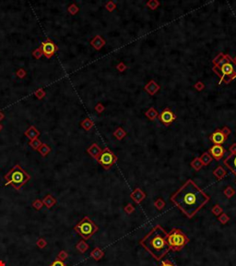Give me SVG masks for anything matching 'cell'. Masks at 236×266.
Masks as SVG:
<instances>
[{
  "label": "cell",
  "instance_id": "cell-49",
  "mask_svg": "<svg viewBox=\"0 0 236 266\" xmlns=\"http://www.w3.org/2000/svg\"><path fill=\"white\" fill-rule=\"evenodd\" d=\"M4 118H5V115L2 111H0V121H2Z\"/></svg>",
  "mask_w": 236,
  "mask_h": 266
},
{
  "label": "cell",
  "instance_id": "cell-52",
  "mask_svg": "<svg viewBox=\"0 0 236 266\" xmlns=\"http://www.w3.org/2000/svg\"><path fill=\"white\" fill-rule=\"evenodd\" d=\"M233 60H234V61H235V62H236V56H235V57H234V58H233Z\"/></svg>",
  "mask_w": 236,
  "mask_h": 266
},
{
  "label": "cell",
  "instance_id": "cell-9",
  "mask_svg": "<svg viewBox=\"0 0 236 266\" xmlns=\"http://www.w3.org/2000/svg\"><path fill=\"white\" fill-rule=\"evenodd\" d=\"M175 118H176V116L170 108H165L160 114V120L166 126H169L171 123H173Z\"/></svg>",
  "mask_w": 236,
  "mask_h": 266
},
{
  "label": "cell",
  "instance_id": "cell-1",
  "mask_svg": "<svg viewBox=\"0 0 236 266\" xmlns=\"http://www.w3.org/2000/svg\"><path fill=\"white\" fill-rule=\"evenodd\" d=\"M209 201V197L191 179L171 197L172 203L188 218L194 217Z\"/></svg>",
  "mask_w": 236,
  "mask_h": 266
},
{
  "label": "cell",
  "instance_id": "cell-22",
  "mask_svg": "<svg viewBox=\"0 0 236 266\" xmlns=\"http://www.w3.org/2000/svg\"><path fill=\"white\" fill-rule=\"evenodd\" d=\"M199 159L202 162L203 166H209V164L212 162V156L209 154V152H204V154L199 157Z\"/></svg>",
  "mask_w": 236,
  "mask_h": 266
},
{
  "label": "cell",
  "instance_id": "cell-10",
  "mask_svg": "<svg viewBox=\"0 0 236 266\" xmlns=\"http://www.w3.org/2000/svg\"><path fill=\"white\" fill-rule=\"evenodd\" d=\"M209 154L212 156L214 159L221 160L222 157L224 156L225 150H224V148L221 146V145L215 144V145H213V146L209 149Z\"/></svg>",
  "mask_w": 236,
  "mask_h": 266
},
{
  "label": "cell",
  "instance_id": "cell-41",
  "mask_svg": "<svg viewBox=\"0 0 236 266\" xmlns=\"http://www.w3.org/2000/svg\"><path fill=\"white\" fill-rule=\"evenodd\" d=\"M67 257H68V254H67V252L65 251H61L59 252V254L57 255V259L60 260V261H64L65 260L67 259Z\"/></svg>",
  "mask_w": 236,
  "mask_h": 266
},
{
  "label": "cell",
  "instance_id": "cell-3",
  "mask_svg": "<svg viewBox=\"0 0 236 266\" xmlns=\"http://www.w3.org/2000/svg\"><path fill=\"white\" fill-rule=\"evenodd\" d=\"M213 71L219 77V82L230 83L236 78V62L229 55L219 54L213 59Z\"/></svg>",
  "mask_w": 236,
  "mask_h": 266
},
{
  "label": "cell",
  "instance_id": "cell-11",
  "mask_svg": "<svg viewBox=\"0 0 236 266\" xmlns=\"http://www.w3.org/2000/svg\"><path fill=\"white\" fill-rule=\"evenodd\" d=\"M209 139H210L211 142H214L215 144L221 145L222 143L225 142V140H227V137L223 134V132L221 130H218L214 131L212 134L210 135Z\"/></svg>",
  "mask_w": 236,
  "mask_h": 266
},
{
  "label": "cell",
  "instance_id": "cell-42",
  "mask_svg": "<svg viewBox=\"0 0 236 266\" xmlns=\"http://www.w3.org/2000/svg\"><path fill=\"white\" fill-rule=\"evenodd\" d=\"M124 210H125V212L127 215H131V213H133L135 212V207L131 203H128V204H126V206L125 207Z\"/></svg>",
  "mask_w": 236,
  "mask_h": 266
},
{
  "label": "cell",
  "instance_id": "cell-30",
  "mask_svg": "<svg viewBox=\"0 0 236 266\" xmlns=\"http://www.w3.org/2000/svg\"><path fill=\"white\" fill-rule=\"evenodd\" d=\"M218 220H219V222H221V224L225 225V224H227L228 222L230 221V217H229V215H227V213H222L221 215H219L218 216Z\"/></svg>",
  "mask_w": 236,
  "mask_h": 266
},
{
  "label": "cell",
  "instance_id": "cell-28",
  "mask_svg": "<svg viewBox=\"0 0 236 266\" xmlns=\"http://www.w3.org/2000/svg\"><path fill=\"white\" fill-rule=\"evenodd\" d=\"M154 207H156V209L159 211H162L163 208L165 207V201H163L162 198H159L155 201L154 203Z\"/></svg>",
  "mask_w": 236,
  "mask_h": 266
},
{
  "label": "cell",
  "instance_id": "cell-12",
  "mask_svg": "<svg viewBox=\"0 0 236 266\" xmlns=\"http://www.w3.org/2000/svg\"><path fill=\"white\" fill-rule=\"evenodd\" d=\"M223 164L236 176V152L228 155L227 158L223 161Z\"/></svg>",
  "mask_w": 236,
  "mask_h": 266
},
{
  "label": "cell",
  "instance_id": "cell-14",
  "mask_svg": "<svg viewBox=\"0 0 236 266\" xmlns=\"http://www.w3.org/2000/svg\"><path fill=\"white\" fill-rule=\"evenodd\" d=\"M102 150L101 148H100V146L97 144V143H93V144H91L90 146L88 148V150H87V152L89 154L92 158H94L95 160H98V158L100 157V155H101V154H102Z\"/></svg>",
  "mask_w": 236,
  "mask_h": 266
},
{
  "label": "cell",
  "instance_id": "cell-37",
  "mask_svg": "<svg viewBox=\"0 0 236 266\" xmlns=\"http://www.w3.org/2000/svg\"><path fill=\"white\" fill-rule=\"evenodd\" d=\"M31 205H33V207L35 209V210L39 211V210H41V209L43 208V201H41V200H35Z\"/></svg>",
  "mask_w": 236,
  "mask_h": 266
},
{
  "label": "cell",
  "instance_id": "cell-50",
  "mask_svg": "<svg viewBox=\"0 0 236 266\" xmlns=\"http://www.w3.org/2000/svg\"><path fill=\"white\" fill-rule=\"evenodd\" d=\"M0 266H6L5 263H4L3 261H0Z\"/></svg>",
  "mask_w": 236,
  "mask_h": 266
},
{
  "label": "cell",
  "instance_id": "cell-31",
  "mask_svg": "<svg viewBox=\"0 0 236 266\" xmlns=\"http://www.w3.org/2000/svg\"><path fill=\"white\" fill-rule=\"evenodd\" d=\"M223 193H224V195L227 197V198H231L234 194H235V190H234V188H233L231 186H228L225 189H224V191H223Z\"/></svg>",
  "mask_w": 236,
  "mask_h": 266
},
{
  "label": "cell",
  "instance_id": "cell-13",
  "mask_svg": "<svg viewBox=\"0 0 236 266\" xmlns=\"http://www.w3.org/2000/svg\"><path fill=\"white\" fill-rule=\"evenodd\" d=\"M130 198L134 201V203H136L137 204H139L140 203H142V201H143L144 200H145V198H146V193L144 192L141 188H136L135 190L130 194Z\"/></svg>",
  "mask_w": 236,
  "mask_h": 266
},
{
  "label": "cell",
  "instance_id": "cell-8",
  "mask_svg": "<svg viewBox=\"0 0 236 266\" xmlns=\"http://www.w3.org/2000/svg\"><path fill=\"white\" fill-rule=\"evenodd\" d=\"M41 48H42V50H43V55H45V57L48 58V59L51 58L52 56H53L55 53H57V51L58 50V46L49 38H47L46 41L42 43Z\"/></svg>",
  "mask_w": 236,
  "mask_h": 266
},
{
  "label": "cell",
  "instance_id": "cell-51",
  "mask_svg": "<svg viewBox=\"0 0 236 266\" xmlns=\"http://www.w3.org/2000/svg\"><path fill=\"white\" fill-rule=\"evenodd\" d=\"M2 130H3V125L0 123V131H1Z\"/></svg>",
  "mask_w": 236,
  "mask_h": 266
},
{
  "label": "cell",
  "instance_id": "cell-40",
  "mask_svg": "<svg viewBox=\"0 0 236 266\" xmlns=\"http://www.w3.org/2000/svg\"><path fill=\"white\" fill-rule=\"evenodd\" d=\"M105 7H106V9H107L108 11L112 12L113 10H114V9H115V7H116V5H115V4H114V2H113V1H109V2H107V3L105 4Z\"/></svg>",
  "mask_w": 236,
  "mask_h": 266
},
{
  "label": "cell",
  "instance_id": "cell-53",
  "mask_svg": "<svg viewBox=\"0 0 236 266\" xmlns=\"http://www.w3.org/2000/svg\"><path fill=\"white\" fill-rule=\"evenodd\" d=\"M235 182H236V181H235Z\"/></svg>",
  "mask_w": 236,
  "mask_h": 266
},
{
  "label": "cell",
  "instance_id": "cell-27",
  "mask_svg": "<svg viewBox=\"0 0 236 266\" xmlns=\"http://www.w3.org/2000/svg\"><path fill=\"white\" fill-rule=\"evenodd\" d=\"M191 166L193 167L195 171H199L204 166H203L202 162L200 161V159H199V158H195V159L191 162Z\"/></svg>",
  "mask_w": 236,
  "mask_h": 266
},
{
  "label": "cell",
  "instance_id": "cell-16",
  "mask_svg": "<svg viewBox=\"0 0 236 266\" xmlns=\"http://www.w3.org/2000/svg\"><path fill=\"white\" fill-rule=\"evenodd\" d=\"M144 89H145V91L147 92H149L150 95H154L156 94V92L160 90V85H158V84L156 83L154 80H151L146 84Z\"/></svg>",
  "mask_w": 236,
  "mask_h": 266
},
{
  "label": "cell",
  "instance_id": "cell-48",
  "mask_svg": "<svg viewBox=\"0 0 236 266\" xmlns=\"http://www.w3.org/2000/svg\"><path fill=\"white\" fill-rule=\"evenodd\" d=\"M222 132H223V134H224L226 137H228L230 134H231V130H230V128H227V127H224L222 128V130H221Z\"/></svg>",
  "mask_w": 236,
  "mask_h": 266
},
{
  "label": "cell",
  "instance_id": "cell-25",
  "mask_svg": "<svg viewBox=\"0 0 236 266\" xmlns=\"http://www.w3.org/2000/svg\"><path fill=\"white\" fill-rule=\"evenodd\" d=\"M37 151L40 152V154H41L42 156L45 157L51 152V147L49 146V145H47L46 143H43Z\"/></svg>",
  "mask_w": 236,
  "mask_h": 266
},
{
  "label": "cell",
  "instance_id": "cell-24",
  "mask_svg": "<svg viewBox=\"0 0 236 266\" xmlns=\"http://www.w3.org/2000/svg\"><path fill=\"white\" fill-rule=\"evenodd\" d=\"M80 126L85 130L86 131H89V130H90L91 128H92V127L94 126V123L91 121V120L90 119V118H85V119H83L82 121L80 122Z\"/></svg>",
  "mask_w": 236,
  "mask_h": 266
},
{
  "label": "cell",
  "instance_id": "cell-32",
  "mask_svg": "<svg viewBox=\"0 0 236 266\" xmlns=\"http://www.w3.org/2000/svg\"><path fill=\"white\" fill-rule=\"evenodd\" d=\"M45 94H46V92H45V91L43 90V88H40V89H38V90H37V91H35V92H34L35 97L37 98V99H39V100H41V99H43V98H45Z\"/></svg>",
  "mask_w": 236,
  "mask_h": 266
},
{
  "label": "cell",
  "instance_id": "cell-39",
  "mask_svg": "<svg viewBox=\"0 0 236 266\" xmlns=\"http://www.w3.org/2000/svg\"><path fill=\"white\" fill-rule=\"evenodd\" d=\"M36 245H37V247H39L40 249H43V248L46 247L47 242H46V240H45V239H43V237H41V239H39L37 240V242H36Z\"/></svg>",
  "mask_w": 236,
  "mask_h": 266
},
{
  "label": "cell",
  "instance_id": "cell-23",
  "mask_svg": "<svg viewBox=\"0 0 236 266\" xmlns=\"http://www.w3.org/2000/svg\"><path fill=\"white\" fill-rule=\"evenodd\" d=\"M145 115H146V116L148 118H149L150 120H155L156 118H158V116H159V113H158V111L155 109V108H153V107H150V108H149L148 109V111L145 113Z\"/></svg>",
  "mask_w": 236,
  "mask_h": 266
},
{
  "label": "cell",
  "instance_id": "cell-36",
  "mask_svg": "<svg viewBox=\"0 0 236 266\" xmlns=\"http://www.w3.org/2000/svg\"><path fill=\"white\" fill-rule=\"evenodd\" d=\"M33 55L34 56L36 59H40V58L42 57V56L43 55V50H42L41 46L38 47V48H36V49L33 52Z\"/></svg>",
  "mask_w": 236,
  "mask_h": 266
},
{
  "label": "cell",
  "instance_id": "cell-19",
  "mask_svg": "<svg viewBox=\"0 0 236 266\" xmlns=\"http://www.w3.org/2000/svg\"><path fill=\"white\" fill-rule=\"evenodd\" d=\"M43 205H45V206L47 209H51L55 203H57V200H55V197H53L50 194H48V195H46L45 197V198H43Z\"/></svg>",
  "mask_w": 236,
  "mask_h": 266
},
{
  "label": "cell",
  "instance_id": "cell-2",
  "mask_svg": "<svg viewBox=\"0 0 236 266\" xmlns=\"http://www.w3.org/2000/svg\"><path fill=\"white\" fill-rule=\"evenodd\" d=\"M167 239L168 233L162 225H157L140 239L139 244L156 261H161L171 251Z\"/></svg>",
  "mask_w": 236,
  "mask_h": 266
},
{
  "label": "cell",
  "instance_id": "cell-15",
  "mask_svg": "<svg viewBox=\"0 0 236 266\" xmlns=\"http://www.w3.org/2000/svg\"><path fill=\"white\" fill-rule=\"evenodd\" d=\"M104 44H105V40L103 39L101 35H96L93 37V39L90 40V45L96 50H101L102 48L104 46Z\"/></svg>",
  "mask_w": 236,
  "mask_h": 266
},
{
  "label": "cell",
  "instance_id": "cell-26",
  "mask_svg": "<svg viewBox=\"0 0 236 266\" xmlns=\"http://www.w3.org/2000/svg\"><path fill=\"white\" fill-rule=\"evenodd\" d=\"M114 136L118 140H121L122 139H124L125 137L126 136V132L123 130L122 128H116V130H115L114 132Z\"/></svg>",
  "mask_w": 236,
  "mask_h": 266
},
{
  "label": "cell",
  "instance_id": "cell-7",
  "mask_svg": "<svg viewBox=\"0 0 236 266\" xmlns=\"http://www.w3.org/2000/svg\"><path fill=\"white\" fill-rule=\"evenodd\" d=\"M97 161L103 168L108 170V169H110L115 163H116L117 156L115 155L109 148H104Z\"/></svg>",
  "mask_w": 236,
  "mask_h": 266
},
{
  "label": "cell",
  "instance_id": "cell-44",
  "mask_svg": "<svg viewBox=\"0 0 236 266\" xmlns=\"http://www.w3.org/2000/svg\"><path fill=\"white\" fill-rule=\"evenodd\" d=\"M194 87H195V90H197L198 92H200V91H202V90L205 89V84H204L202 82H197L194 85Z\"/></svg>",
  "mask_w": 236,
  "mask_h": 266
},
{
  "label": "cell",
  "instance_id": "cell-29",
  "mask_svg": "<svg viewBox=\"0 0 236 266\" xmlns=\"http://www.w3.org/2000/svg\"><path fill=\"white\" fill-rule=\"evenodd\" d=\"M43 144V142L40 140L39 139H34V140H31V142H29V145L33 149V150H38L40 148V146Z\"/></svg>",
  "mask_w": 236,
  "mask_h": 266
},
{
  "label": "cell",
  "instance_id": "cell-20",
  "mask_svg": "<svg viewBox=\"0 0 236 266\" xmlns=\"http://www.w3.org/2000/svg\"><path fill=\"white\" fill-rule=\"evenodd\" d=\"M89 248H90L89 244H87L86 240H84V239H81L77 245H76V249H77L80 253H85L88 249H89Z\"/></svg>",
  "mask_w": 236,
  "mask_h": 266
},
{
  "label": "cell",
  "instance_id": "cell-33",
  "mask_svg": "<svg viewBox=\"0 0 236 266\" xmlns=\"http://www.w3.org/2000/svg\"><path fill=\"white\" fill-rule=\"evenodd\" d=\"M78 10H79V9H78V7L76 5V4H71V5L67 7V11H68V13L69 14H71V15H76L78 12Z\"/></svg>",
  "mask_w": 236,
  "mask_h": 266
},
{
  "label": "cell",
  "instance_id": "cell-34",
  "mask_svg": "<svg viewBox=\"0 0 236 266\" xmlns=\"http://www.w3.org/2000/svg\"><path fill=\"white\" fill-rule=\"evenodd\" d=\"M211 213H212L214 215L219 216V215H221V213H223V210H222V208L219 206V205L216 204V205H214V206L212 207V209H211Z\"/></svg>",
  "mask_w": 236,
  "mask_h": 266
},
{
  "label": "cell",
  "instance_id": "cell-21",
  "mask_svg": "<svg viewBox=\"0 0 236 266\" xmlns=\"http://www.w3.org/2000/svg\"><path fill=\"white\" fill-rule=\"evenodd\" d=\"M213 175L216 176V178L217 179H219V180H221V179H222L223 177L225 176V175H226V170L224 168H223L222 166H218L217 168L215 169V170L213 171Z\"/></svg>",
  "mask_w": 236,
  "mask_h": 266
},
{
  "label": "cell",
  "instance_id": "cell-45",
  "mask_svg": "<svg viewBox=\"0 0 236 266\" xmlns=\"http://www.w3.org/2000/svg\"><path fill=\"white\" fill-rule=\"evenodd\" d=\"M160 266H176L173 261H171L170 260H164L162 261V263Z\"/></svg>",
  "mask_w": 236,
  "mask_h": 266
},
{
  "label": "cell",
  "instance_id": "cell-18",
  "mask_svg": "<svg viewBox=\"0 0 236 266\" xmlns=\"http://www.w3.org/2000/svg\"><path fill=\"white\" fill-rule=\"evenodd\" d=\"M90 256L95 261H100L101 259H102L103 256H104V251H103L102 249H100L99 247H96L93 249V251L90 252Z\"/></svg>",
  "mask_w": 236,
  "mask_h": 266
},
{
  "label": "cell",
  "instance_id": "cell-38",
  "mask_svg": "<svg viewBox=\"0 0 236 266\" xmlns=\"http://www.w3.org/2000/svg\"><path fill=\"white\" fill-rule=\"evenodd\" d=\"M16 75H17V77L19 79H24L26 77L27 72L24 68H19V70L16 71Z\"/></svg>",
  "mask_w": 236,
  "mask_h": 266
},
{
  "label": "cell",
  "instance_id": "cell-6",
  "mask_svg": "<svg viewBox=\"0 0 236 266\" xmlns=\"http://www.w3.org/2000/svg\"><path fill=\"white\" fill-rule=\"evenodd\" d=\"M74 230L82 237V239L88 240L99 230V227L89 216H85L74 227Z\"/></svg>",
  "mask_w": 236,
  "mask_h": 266
},
{
  "label": "cell",
  "instance_id": "cell-4",
  "mask_svg": "<svg viewBox=\"0 0 236 266\" xmlns=\"http://www.w3.org/2000/svg\"><path fill=\"white\" fill-rule=\"evenodd\" d=\"M4 179L6 180L5 186L11 185L13 188L21 190V188L31 179V176L19 164H16L4 176Z\"/></svg>",
  "mask_w": 236,
  "mask_h": 266
},
{
  "label": "cell",
  "instance_id": "cell-47",
  "mask_svg": "<svg viewBox=\"0 0 236 266\" xmlns=\"http://www.w3.org/2000/svg\"><path fill=\"white\" fill-rule=\"evenodd\" d=\"M116 68L120 72H123V71H125L126 70V66L124 63H119L118 65H117V67H116Z\"/></svg>",
  "mask_w": 236,
  "mask_h": 266
},
{
  "label": "cell",
  "instance_id": "cell-5",
  "mask_svg": "<svg viewBox=\"0 0 236 266\" xmlns=\"http://www.w3.org/2000/svg\"><path fill=\"white\" fill-rule=\"evenodd\" d=\"M167 240L170 249L174 251H180L190 241L189 237L179 228L172 229L171 232L168 233Z\"/></svg>",
  "mask_w": 236,
  "mask_h": 266
},
{
  "label": "cell",
  "instance_id": "cell-46",
  "mask_svg": "<svg viewBox=\"0 0 236 266\" xmlns=\"http://www.w3.org/2000/svg\"><path fill=\"white\" fill-rule=\"evenodd\" d=\"M50 266H66V264L64 263L62 261H60V260L57 259V260H55Z\"/></svg>",
  "mask_w": 236,
  "mask_h": 266
},
{
  "label": "cell",
  "instance_id": "cell-43",
  "mask_svg": "<svg viewBox=\"0 0 236 266\" xmlns=\"http://www.w3.org/2000/svg\"><path fill=\"white\" fill-rule=\"evenodd\" d=\"M104 109H105V107L103 106V104L102 103H98L95 106V111H97V113H99V114L102 113L103 111H104Z\"/></svg>",
  "mask_w": 236,
  "mask_h": 266
},
{
  "label": "cell",
  "instance_id": "cell-35",
  "mask_svg": "<svg viewBox=\"0 0 236 266\" xmlns=\"http://www.w3.org/2000/svg\"><path fill=\"white\" fill-rule=\"evenodd\" d=\"M160 6V2L157 0H150L147 2V7H149L150 9L155 10Z\"/></svg>",
  "mask_w": 236,
  "mask_h": 266
},
{
  "label": "cell",
  "instance_id": "cell-17",
  "mask_svg": "<svg viewBox=\"0 0 236 266\" xmlns=\"http://www.w3.org/2000/svg\"><path fill=\"white\" fill-rule=\"evenodd\" d=\"M24 134H25V136L30 140H31L34 139H38V137L40 136L41 133H40V131L34 126H31L25 132H24Z\"/></svg>",
  "mask_w": 236,
  "mask_h": 266
}]
</instances>
